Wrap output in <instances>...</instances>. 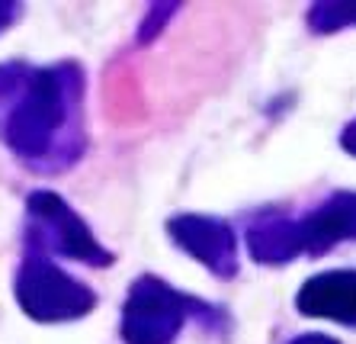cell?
Listing matches in <instances>:
<instances>
[{"label":"cell","instance_id":"cell-1","mask_svg":"<svg viewBox=\"0 0 356 344\" xmlns=\"http://www.w3.org/2000/svg\"><path fill=\"white\" fill-rule=\"evenodd\" d=\"M83 77L77 68H0V103L10 100L3 139L23 161L55 155L58 135L67 129L81 100Z\"/></svg>","mask_w":356,"mask_h":344},{"label":"cell","instance_id":"cell-2","mask_svg":"<svg viewBox=\"0 0 356 344\" xmlns=\"http://www.w3.org/2000/svg\"><path fill=\"white\" fill-rule=\"evenodd\" d=\"M17 302L35 322H71L93 312L97 293L67 277L51 258L26 251V260L17 270Z\"/></svg>","mask_w":356,"mask_h":344},{"label":"cell","instance_id":"cell-3","mask_svg":"<svg viewBox=\"0 0 356 344\" xmlns=\"http://www.w3.org/2000/svg\"><path fill=\"white\" fill-rule=\"evenodd\" d=\"M26 210L33 219V232H29V251L39 254H61L71 260H83L90 267H106L113 264V254L93 238L81 216H77L58 194L51 190H35L26 200Z\"/></svg>","mask_w":356,"mask_h":344},{"label":"cell","instance_id":"cell-4","mask_svg":"<svg viewBox=\"0 0 356 344\" xmlns=\"http://www.w3.org/2000/svg\"><path fill=\"white\" fill-rule=\"evenodd\" d=\"M190 296L177 293L161 277H138L122 306L125 344H174L190 312H206V306H190Z\"/></svg>","mask_w":356,"mask_h":344},{"label":"cell","instance_id":"cell-5","mask_svg":"<svg viewBox=\"0 0 356 344\" xmlns=\"http://www.w3.org/2000/svg\"><path fill=\"white\" fill-rule=\"evenodd\" d=\"M167 235L216 277L228 280L238 274V238H234V228L222 219L196 216V212L174 216L167 222Z\"/></svg>","mask_w":356,"mask_h":344},{"label":"cell","instance_id":"cell-6","mask_svg":"<svg viewBox=\"0 0 356 344\" xmlns=\"http://www.w3.org/2000/svg\"><path fill=\"white\" fill-rule=\"evenodd\" d=\"M292 238L296 254L308 251L312 258L347 238H356V194H337L305 219H292Z\"/></svg>","mask_w":356,"mask_h":344},{"label":"cell","instance_id":"cell-7","mask_svg":"<svg viewBox=\"0 0 356 344\" xmlns=\"http://www.w3.org/2000/svg\"><path fill=\"white\" fill-rule=\"evenodd\" d=\"M296 306L302 315L356 328V270H327L312 277L308 283H302Z\"/></svg>","mask_w":356,"mask_h":344},{"label":"cell","instance_id":"cell-8","mask_svg":"<svg viewBox=\"0 0 356 344\" xmlns=\"http://www.w3.org/2000/svg\"><path fill=\"white\" fill-rule=\"evenodd\" d=\"M17 13H19V7H17V3H0V29H7V26H10V19L17 17Z\"/></svg>","mask_w":356,"mask_h":344},{"label":"cell","instance_id":"cell-9","mask_svg":"<svg viewBox=\"0 0 356 344\" xmlns=\"http://www.w3.org/2000/svg\"><path fill=\"white\" fill-rule=\"evenodd\" d=\"M292 344H340V341H334V338H324V335H302V338H296Z\"/></svg>","mask_w":356,"mask_h":344},{"label":"cell","instance_id":"cell-10","mask_svg":"<svg viewBox=\"0 0 356 344\" xmlns=\"http://www.w3.org/2000/svg\"><path fill=\"white\" fill-rule=\"evenodd\" d=\"M343 148H347L350 155H356V123L347 129V132H343Z\"/></svg>","mask_w":356,"mask_h":344}]
</instances>
